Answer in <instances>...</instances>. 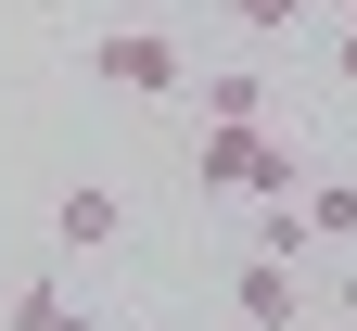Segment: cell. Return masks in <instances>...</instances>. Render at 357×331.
Returning a JSON list of instances; mask_svg holds the SVG:
<instances>
[{
  "mask_svg": "<svg viewBox=\"0 0 357 331\" xmlns=\"http://www.w3.org/2000/svg\"><path fill=\"white\" fill-rule=\"evenodd\" d=\"M52 331H102V318H89V306H64V318H52Z\"/></svg>",
  "mask_w": 357,
  "mask_h": 331,
  "instance_id": "cell-12",
  "label": "cell"
},
{
  "mask_svg": "<svg viewBox=\"0 0 357 331\" xmlns=\"http://www.w3.org/2000/svg\"><path fill=\"white\" fill-rule=\"evenodd\" d=\"M230 306H243V331H294V306H306V280H294V268H268V255H243V280H230Z\"/></svg>",
  "mask_w": 357,
  "mask_h": 331,
  "instance_id": "cell-3",
  "label": "cell"
},
{
  "mask_svg": "<svg viewBox=\"0 0 357 331\" xmlns=\"http://www.w3.org/2000/svg\"><path fill=\"white\" fill-rule=\"evenodd\" d=\"M306 229L319 243H357V178H306Z\"/></svg>",
  "mask_w": 357,
  "mask_h": 331,
  "instance_id": "cell-8",
  "label": "cell"
},
{
  "mask_svg": "<svg viewBox=\"0 0 357 331\" xmlns=\"http://www.w3.org/2000/svg\"><path fill=\"white\" fill-rule=\"evenodd\" d=\"M52 229H64L77 255H102V243H115V192H102V178H77V192L52 204Z\"/></svg>",
  "mask_w": 357,
  "mask_h": 331,
  "instance_id": "cell-5",
  "label": "cell"
},
{
  "mask_svg": "<svg viewBox=\"0 0 357 331\" xmlns=\"http://www.w3.org/2000/svg\"><path fill=\"white\" fill-rule=\"evenodd\" d=\"M89 77H102V89H128V102H153V89H178V77H192V52H178L166 26H102V38H89Z\"/></svg>",
  "mask_w": 357,
  "mask_h": 331,
  "instance_id": "cell-2",
  "label": "cell"
},
{
  "mask_svg": "<svg viewBox=\"0 0 357 331\" xmlns=\"http://www.w3.org/2000/svg\"><path fill=\"white\" fill-rule=\"evenodd\" d=\"M192 178L230 192V204H294V192H306V153H294L281 128H204V140H192Z\"/></svg>",
  "mask_w": 357,
  "mask_h": 331,
  "instance_id": "cell-1",
  "label": "cell"
},
{
  "mask_svg": "<svg viewBox=\"0 0 357 331\" xmlns=\"http://www.w3.org/2000/svg\"><path fill=\"white\" fill-rule=\"evenodd\" d=\"M306 243H319V229H306V192L294 204H255V255L268 268H306Z\"/></svg>",
  "mask_w": 357,
  "mask_h": 331,
  "instance_id": "cell-6",
  "label": "cell"
},
{
  "mask_svg": "<svg viewBox=\"0 0 357 331\" xmlns=\"http://www.w3.org/2000/svg\"><path fill=\"white\" fill-rule=\"evenodd\" d=\"M52 318H64V280H52V268H26V280H13V306H0V331H52Z\"/></svg>",
  "mask_w": 357,
  "mask_h": 331,
  "instance_id": "cell-7",
  "label": "cell"
},
{
  "mask_svg": "<svg viewBox=\"0 0 357 331\" xmlns=\"http://www.w3.org/2000/svg\"><path fill=\"white\" fill-rule=\"evenodd\" d=\"M332 306H344V318H357V268H344V280H332Z\"/></svg>",
  "mask_w": 357,
  "mask_h": 331,
  "instance_id": "cell-11",
  "label": "cell"
},
{
  "mask_svg": "<svg viewBox=\"0 0 357 331\" xmlns=\"http://www.w3.org/2000/svg\"><path fill=\"white\" fill-rule=\"evenodd\" d=\"M332 77H344V89H357V26H344V38H332Z\"/></svg>",
  "mask_w": 357,
  "mask_h": 331,
  "instance_id": "cell-10",
  "label": "cell"
},
{
  "mask_svg": "<svg viewBox=\"0 0 357 331\" xmlns=\"http://www.w3.org/2000/svg\"><path fill=\"white\" fill-rule=\"evenodd\" d=\"M192 102H204V128H268V77L255 64H204Z\"/></svg>",
  "mask_w": 357,
  "mask_h": 331,
  "instance_id": "cell-4",
  "label": "cell"
},
{
  "mask_svg": "<svg viewBox=\"0 0 357 331\" xmlns=\"http://www.w3.org/2000/svg\"><path fill=\"white\" fill-rule=\"evenodd\" d=\"M294 13H306V0H230V26H255V38H268V26H294Z\"/></svg>",
  "mask_w": 357,
  "mask_h": 331,
  "instance_id": "cell-9",
  "label": "cell"
}]
</instances>
